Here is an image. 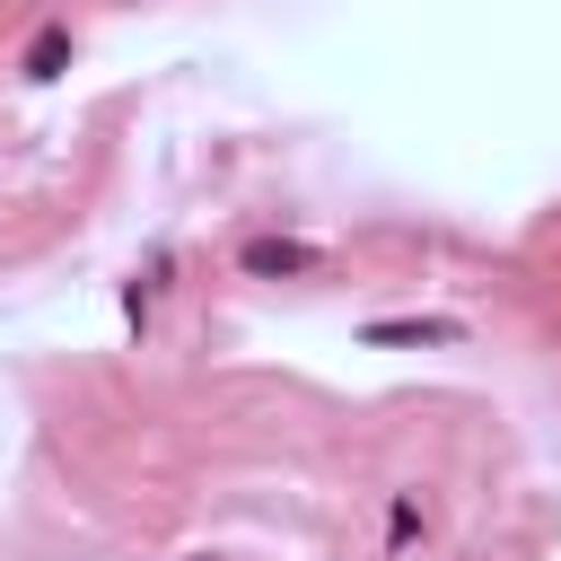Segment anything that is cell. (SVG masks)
I'll use <instances>...</instances> for the list:
<instances>
[{"instance_id": "obj_3", "label": "cell", "mask_w": 561, "mask_h": 561, "mask_svg": "<svg viewBox=\"0 0 561 561\" xmlns=\"http://www.w3.org/2000/svg\"><path fill=\"white\" fill-rule=\"evenodd\" d=\"M368 342H465L456 316H394V324H368Z\"/></svg>"}, {"instance_id": "obj_2", "label": "cell", "mask_w": 561, "mask_h": 561, "mask_svg": "<svg viewBox=\"0 0 561 561\" xmlns=\"http://www.w3.org/2000/svg\"><path fill=\"white\" fill-rule=\"evenodd\" d=\"M421 543H430V500L421 491H386V552L412 561Z\"/></svg>"}, {"instance_id": "obj_1", "label": "cell", "mask_w": 561, "mask_h": 561, "mask_svg": "<svg viewBox=\"0 0 561 561\" xmlns=\"http://www.w3.org/2000/svg\"><path fill=\"white\" fill-rule=\"evenodd\" d=\"M237 272H245V280H316L324 254L298 245V237H245V245H237Z\"/></svg>"}, {"instance_id": "obj_4", "label": "cell", "mask_w": 561, "mask_h": 561, "mask_svg": "<svg viewBox=\"0 0 561 561\" xmlns=\"http://www.w3.org/2000/svg\"><path fill=\"white\" fill-rule=\"evenodd\" d=\"M61 61H70V26H44V35L26 44V79H53Z\"/></svg>"}]
</instances>
